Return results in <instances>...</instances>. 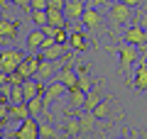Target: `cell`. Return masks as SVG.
Listing matches in <instances>:
<instances>
[{
	"label": "cell",
	"mask_w": 147,
	"mask_h": 139,
	"mask_svg": "<svg viewBox=\"0 0 147 139\" xmlns=\"http://www.w3.org/2000/svg\"><path fill=\"white\" fill-rule=\"evenodd\" d=\"M108 17H110V25L113 27H125L127 22H132L135 17V7L123 3V0H115V3H110V10H108Z\"/></svg>",
	"instance_id": "obj_1"
},
{
	"label": "cell",
	"mask_w": 147,
	"mask_h": 139,
	"mask_svg": "<svg viewBox=\"0 0 147 139\" xmlns=\"http://www.w3.org/2000/svg\"><path fill=\"white\" fill-rule=\"evenodd\" d=\"M113 51H118V56H120V73L123 76H127L130 73V66L140 59V51H137V46L130 44V41H120V44L110 46Z\"/></svg>",
	"instance_id": "obj_2"
},
{
	"label": "cell",
	"mask_w": 147,
	"mask_h": 139,
	"mask_svg": "<svg viewBox=\"0 0 147 139\" xmlns=\"http://www.w3.org/2000/svg\"><path fill=\"white\" fill-rule=\"evenodd\" d=\"M22 59H25V54L20 51V49H3L0 51V71L5 73H12L20 68Z\"/></svg>",
	"instance_id": "obj_3"
},
{
	"label": "cell",
	"mask_w": 147,
	"mask_h": 139,
	"mask_svg": "<svg viewBox=\"0 0 147 139\" xmlns=\"http://www.w3.org/2000/svg\"><path fill=\"white\" fill-rule=\"evenodd\" d=\"M71 63H74V56H66V63H64L61 71L57 73V78H59V81H61L64 86L69 88V90L79 86V73H76V68H74Z\"/></svg>",
	"instance_id": "obj_4"
},
{
	"label": "cell",
	"mask_w": 147,
	"mask_h": 139,
	"mask_svg": "<svg viewBox=\"0 0 147 139\" xmlns=\"http://www.w3.org/2000/svg\"><path fill=\"white\" fill-rule=\"evenodd\" d=\"M15 137L17 139H37V137H39V122H37V117L22 120L20 127L15 129Z\"/></svg>",
	"instance_id": "obj_5"
},
{
	"label": "cell",
	"mask_w": 147,
	"mask_h": 139,
	"mask_svg": "<svg viewBox=\"0 0 147 139\" xmlns=\"http://www.w3.org/2000/svg\"><path fill=\"white\" fill-rule=\"evenodd\" d=\"M66 90H69V88L64 86V83L59 81V78L52 83V86H47V88H44V93H42V95H44V108H52V105L57 103V100L61 98V95H64Z\"/></svg>",
	"instance_id": "obj_6"
},
{
	"label": "cell",
	"mask_w": 147,
	"mask_h": 139,
	"mask_svg": "<svg viewBox=\"0 0 147 139\" xmlns=\"http://www.w3.org/2000/svg\"><path fill=\"white\" fill-rule=\"evenodd\" d=\"M79 120H81V137H88V134H93L96 129H98V115L93 112V110H86L84 108V112L79 115Z\"/></svg>",
	"instance_id": "obj_7"
},
{
	"label": "cell",
	"mask_w": 147,
	"mask_h": 139,
	"mask_svg": "<svg viewBox=\"0 0 147 139\" xmlns=\"http://www.w3.org/2000/svg\"><path fill=\"white\" fill-rule=\"evenodd\" d=\"M69 49H71L69 44H59V41H54V44L39 49V56H42V59H54V61H59V59H66V56H69Z\"/></svg>",
	"instance_id": "obj_8"
},
{
	"label": "cell",
	"mask_w": 147,
	"mask_h": 139,
	"mask_svg": "<svg viewBox=\"0 0 147 139\" xmlns=\"http://www.w3.org/2000/svg\"><path fill=\"white\" fill-rule=\"evenodd\" d=\"M81 22H84L88 29H93V32H98V29H103V15H100L96 7H91V5H86V10H84V17H81Z\"/></svg>",
	"instance_id": "obj_9"
},
{
	"label": "cell",
	"mask_w": 147,
	"mask_h": 139,
	"mask_svg": "<svg viewBox=\"0 0 147 139\" xmlns=\"http://www.w3.org/2000/svg\"><path fill=\"white\" fill-rule=\"evenodd\" d=\"M84 10H86L84 0H66V5H64V15L69 22H79L84 17Z\"/></svg>",
	"instance_id": "obj_10"
},
{
	"label": "cell",
	"mask_w": 147,
	"mask_h": 139,
	"mask_svg": "<svg viewBox=\"0 0 147 139\" xmlns=\"http://www.w3.org/2000/svg\"><path fill=\"white\" fill-rule=\"evenodd\" d=\"M20 32V22H12L0 15V41H12Z\"/></svg>",
	"instance_id": "obj_11"
},
{
	"label": "cell",
	"mask_w": 147,
	"mask_h": 139,
	"mask_svg": "<svg viewBox=\"0 0 147 139\" xmlns=\"http://www.w3.org/2000/svg\"><path fill=\"white\" fill-rule=\"evenodd\" d=\"M132 86L137 90H147V54L140 56V63H137L135 76H132Z\"/></svg>",
	"instance_id": "obj_12"
},
{
	"label": "cell",
	"mask_w": 147,
	"mask_h": 139,
	"mask_svg": "<svg viewBox=\"0 0 147 139\" xmlns=\"http://www.w3.org/2000/svg\"><path fill=\"white\" fill-rule=\"evenodd\" d=\"M125 41L130 44H137V46H147V32L142 29V25H132L125 29Z\"/></svg>",
	"instance_id": "obj_13"
},
{
	"label": "cell",
	"mask_w": 147,
	"mask_h": 139,
	"mask_svg": "<svg viewBox=\"0 0 147 139\" xmlns=\"http://www.w3.org/2000/svg\"><path fill=\"white\" fill-rule=\"evenodd\" d=\"M39 61H42V56H25L17 71L22 73V78H32V76H37V68H39Z\"/></svg>",
	"instance_id": "obj_14"
},
{
	"label": "cell",
	"mask_w": 147,
	"mask_h": 139,
	"mask_svg": "<svg viewBox=\"0 0 147 139\" xmlns=\"http://www.w3.org/2000/svg\"><path fill=\"white\" fill-rule=\"evenodd\" d=\"M32 117L30 115V105L25 103H10V112H7V120H15V122H22V120Z\"/></svg>",
	"instance_id": "obj_15"
},
{
	"label": "cell",
	"mask_w": 147,
	"mask_h": 139,
	"mask_svg": "<svg viewBox=\"0 0 147 139\" xmlns=\"http://www.w3.org/2000/svg\"><path fill=\"white\" fill-rule=\"evenodd\" d=\"M54 73H57V61L54 59H42L39 61V68H37V78L39 81H49Z\"/></svg>",
	"instance_id": "obj_16"
},
{
	"label": "cell",
	"mask_w": 147,
	"mask_h": 139,
	"mask_svg": "<svg viewBox=\"0 0 147 139\" xmlns=\"http://www.w3.org/2000/svg\"><path fill=\"white\" fill-rule=\"evenodd\" d=\"M69 46H71L74 51H86L88 44H86L84 32H79V29H71V32H69Z\"/></svg>",
	"instance_id": "obj_17"
},
{
	"label": "cell",
	"mask_w": 147,
	"mask_h": 139,
	"mask_svg": "<svg viewBox=\"0 0 147 139\" xmlns=\"http://www.w3.org/2000/svg\"><path fill=\"white\" fill-rule=\"evenodd\" d=\"M61 127H64V134H66V137H81V120H79V115H76V117H66L61 122Z\"/></svg>",
	"instance_id": "obj_18"
},
{
	"label": "cell",
	"mask_w": 147,
	"mask_h": 139,
	"mask_svg": "<svg viewBox=\"0 0 147 139\" xmlns=\"http://www.w3.org/2000/svg\"><path fill=\"white\" fill-rule=\"evenodd\" d=\"M27 105H30V115L32 117H39L42 112H47V108H44V95L39 93V95H34V98L27 100Z\"/></svg>",
	"instance_id": "obj_19"
},
{
	"label": "cell",
	"mask_w": 147,
	"mask_h": 139,
	"mask_svg": "<svg viewBox=\"0 0 147 139\" xmlns=\"http://www.w3.org/2000/svg\"><path fill=\"white\" fill-rule=\"evenodd\" d=\"M69 95H71V108H76V110H79V108L84 110V108H86V95H88L86 90H81V88L76 86V88L69 90Z\"/></svg>",
	"instance_id": "obj_20"
},
{
	"label": "cell",
	"mask_w": 147,
	"mask_h": 139,
	"mask_svg": "<svg viewBox=\"0 0 147 139\" xmlns=\"http://www.w3.org/2000/svg\"><path fill=\"white\" fill-rule=\"evenodd\" d=\"M100 103V81H96V86L86 95V110H96V105Z\"/></svg>",
	"instance_id": "obj_21"
},
{
	"label": "cell",
	"mask_w": 147,
	"mask_h": 139,
	"mask_svg": "<svg viewBox=\"0 0 147 139\" xmlns=\"http://www.w3.org/2000/svg\"><path fill=\"white\" fill-rule=\"evenodd\" d=\"M76 73H79V88L88 93L91 88L96 86V81H91V76H88V68H86V66H79V68H76Z\"/></svg>",
	"instance_id": "obj_22"
},
{
	"label": "cell",
	"mask_w": 147,
	"mask_h": 139,
	"mask_svg": "<svg viewBox=\"0 0 147 139\" xmlns=\"http://www.w3.org/2000/svg\"><path fill=\"white\" fill-rule=\"evenodd\" d=\"M59 137V129L54 127L52 122H49V117L44 120V122H39V139H54Z\"/></svg>",
	"instance_id": "obj_23"
},
{
	"label": "cell",
	"mask_w": 147,
	"mask_h": 139,
	"mask_svg": "<svg viewBox=\"0 0 147 139\" xmlns=\"http://www.w3.org/2000/svg\"><path fill=\"white\" fill-rule=\"evenodd\" d=\"M96 115H98V120H108L110 115H113V100H100L98 105H96V110H93Z\"/></svg>",
	"instance_id": "obj_24"
},
{
	"label": "cell",
	"mask_w": 147,
	"mask_h": 139,
	"mask_svg": "<svg viewBox=\"0 0 147 139\" xmlns=\"http://www.w3.org/2000/svg\"><path fill=\"white\" fill-rule=\"evenodd\" d=\"M44 39H47V34H44L42 27H39V29H34V32H30V34H27V46H32V49H39Z\"/></svg>",
	"instance_id": "obj_25"
},
{
	"label": "cell",
	"mask_w": 147,
	"mask_h": 139,
	"mask_svg": "<svg viewBox=\"0 0 147 139\" xmlns=\"http://www.w3.org/2000/svg\"><path fill=\"white\" fill-rule=\"evenodd\" d=\"M10 103H25V90H22V83H15L10 88Z\"/></svg>",
	"instance_id": "obj_26"
},
{
	"label": "cell",
	"mask_w": 147,
	"mask_h": 139,
	"mask_svg": "<svg viewBox=\"0 0 147 139\" xmlns=\"http://www.w3.org/2000/svg\"><path fill=\"white\" fill-rule=\"evenodd\" d=\"M32 20H34L37 27H44V25H49V12L47 10H32Z\"/></svg>",
	"instance_id": "obj_27"
},
{
	"label": "cell",
	"mask_w": 147,
	"mask_h": 139,
	"mask_svg": "<svg viewBox=\"0 0 147 139\" xmlns=\"http://www.w3.org/2000/svg\"><path fill=\"white\" fill-rule=\"evenodd\" d=\"M54 39H57L59 44H69V29H66V27H59L57 34H54Z\"/></svg>",
	"instance_id": "obj_28"
},
{
	"label": "cell",
	"mask_w": 147,
	"mask_h": 139,
	"mask_svg": "<svg viewBox=\"0 0 147 139\" xmlns=\"http://www.w3.org/2000/svg\"><path fill=\"white\" fill-rule=\"evenodd\" d=\"M7 112H10V103H0V122H7Z\"/></svg>",
	"instance_id": "obj_29"
},
{
	"label": "cell",
	"mask_w": 147,
	"mask_h": 139,
	"mask_svg": "<svg viewBox=\"0 0 147 139\" xmlns=\"http://www.w3.org/2000/svg\"><path fill=\"white\" fill-rule=\"evenodd\" d=\"M12 3H15L17 7H22V10H30L32 7V0H12Z\"/></svg>",
	"instance_id": "obj_30"
},
{
	"label": "cell",
	"mask_w": 147,
	"mask_h": 139,
	"mask_svg": "<svg viewBox=\"0 0 147 139\" xmlns=\"http://www.w3.org/2000/svg\"><path fill=\"white\" fill-rule=\"evenodd\" d=\"M64 5H66V0H49V7H61L64 10Z\"/></svg>",
	"instance_id": "obj_31"
},
{
	"label": "cell",
	"mask_w": 147,
	"mask_h": 139,
	"mask_svg": "<svg viewBox=\"0 0 147 139\" xmlns=\"http://www.w3.org/2000/svg\"><path fill=\"white\" fill-rule=\"evenodd\" d=\"M123 3H127V5H132V7H137V5H142V0H123Z\"/></svg>",
	"instance_id": "obj_32"
},
{
	"label": "cell",
	"mask_w": 147,
	"mask_h": 139,
	"mask_svg": "<svg viewBox=\"0 0 147 139\" xmlns=\"http://www.w3.org/2000/svg\"><path fill=\"white\" fill-rule=\"evenodd\" d=\"M3 134H5V132H3V122H0V137H3Z\"/></svg>",
	"instance_id": "obj_33"
},
{
	"label": "cell",
	"mask_w": 147,
	"mask_h": 139,
	"mask_svg": "<svg viewBox=\"0 0 147 139\" xmlns=\"http://www.w3.org/2000/svg\"><path fill=\"white\" fill-rule=\"evenodd\" d=\"M142 25H145V27H147V20H145V22H142Z\"/></svg>",
	"instance_id": "obj_34"
}]
</instances>
